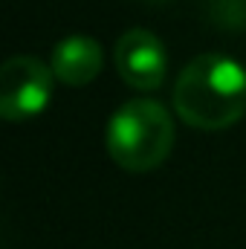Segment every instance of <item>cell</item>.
Returning a JSON list of instances; mask_svg holds the SVG:
<instances>
[{
    "mask_svg": "<svg viewBox=\"0 0 246 249\" xmlns=\"http://www.w3.org/2000/svg\"><path fill=\"white\" fill-rule=\"evenodd\" d=\"M174 113L197 130H226L246 113V67L223 53H203L177 75Z\"/></svg>",
    "mask_w": 246,
    "mask_h": 249,
    "instance_id": "obj_1",
    "label": "cell"
},
{
    "mask_svg": "<svg viewBox=\"0 0 246 249\" xmlns=\"http://www.w3.org/2000/svg\"><path fill=\"white\" fill-rule=\"evenodd\" d=\"M113 64L127 87L151 93L165 81L168 53L151 29H127L113 47Z\"/></svg>",
    "mask_w": 246,
    "mask_h": 249,
    "instance_id": "obj_4",
    "label": "cell"
},
{
    "mask_svg": "<svg viewBox=\"0 0 246 249\" xmlns=\"http://www.w3.org/2000/svg\"><path fill=\"white\" fill-rule=\"evenodd\" d=\"M50 67L55 72V78L61 84L70 87H84L90 84L93 78H99L102 67H105V53H102V44L90 35H70L61 38L55 47H53V58Z\"/></svg>",
    "mask_w": 246,
    "mask_h": 249,
    "instance_id": "obj_5",
    "label": "cell"
},
{
    "mask_svg": "<svg viewBox=\"0 0 246 249\" xmlns=\"http://www.w3.org/2000/svg\"><path fill=\"white\" fill-rule=\"evenodd\" d=\"M174 136V119L162 102L130 99L110 116L105 142L110 160L119 168L130 174H145L168 160Z\"/></svg>",
    "mask_w": 246,
    "mask_h": 249,
    "instance_id": "obj_2",
    "label": "cell"
},
{
    "mask_svg": "<svg viewBox=\"0 0 246 249\" xmlns=\"http://www.w3.org/2000/svg\"><path fill=\"white\" fill-rule=\"evenodd\" d=\"M148 3H168V0H148Z\"/></svg>",
    "mask_w": 246,
    "mask_h": 249,
    "instance_id": "obj_6",
    "label": "cell"
},
{
    "mask_svg": "<svg viewBox=\"0 0 246 249\" xmlns=\"http://www.w3.org/2000/svg\"><path fill=\"white\" fill-rule=\"evenodd\" d=\"M55 72L35 55H12L0 67V116L26 122L41 116L53 102Z\"/></svg>",
    "mask_w": 246,
    "mask_h": 249,
    "instance_id": "obj_3",
    "label": "cell"
}]
</instances>
